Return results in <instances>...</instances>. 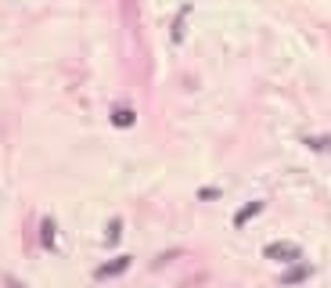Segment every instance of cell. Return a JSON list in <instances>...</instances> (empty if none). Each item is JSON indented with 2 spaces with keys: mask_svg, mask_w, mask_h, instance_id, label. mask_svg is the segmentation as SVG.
Returning <instances> with one entry per match:
<instances>
[{
  "mask_svg": "<svg viewBox=\"0 0 331 288\" xmlns=\"http://www.w3.org/2000/svg\"><path fill=\"white\" fill-rule=\"evenodd\" d=\"M266 256H270V259H295L299 249L288 245V241H281V245H270V249H266Z\"/></svg>",
  "mask_w": 331,
  "mask_h": 288,
  "instance_id": "obj_1",
  "label": "cell"
},
{
  "mask_svg": "<svg viewBox=\"0 0 331 288\" xmlns=\"http://www.w3.org/2000/svg\"><path fill=\"white\" fill-rule=\"evenodd\" d=\"M126 267H130V259H126V256H119L115 263L101 267V270H97V277H112V274H119V270H126Z\"/></svg>",
  "mask_w": 331,
  "mask_h": 288,
  "instance_id": "obj_2",
  "label": "cell"
},
{
  "mask_svg": "<svg viewBox=\"0 0 331 288\" xmlns=\"http://www.w3.org/2000/svg\"><path fill=\"white\" fill-rule=\"evenodd\" d=\"M259 209H263V202H252V206H248L245 212H238V227H241L245 220H252V216H256V212H259Z\"/></svg>",
  "mask_w": 331,
  "mask_h": 288,
  "instance_id": "obj_3",
  "label": "cell"
},
{
  "mask_svg": "<svg viewBox=\"0 0 331 288\" xmlns=\"http://www.w3.org/2000/svg\"><path fill=\"white\" fill-rule=\"evenodd\" d=\"M115 123L119 126H130L133 123V112H130V108H119V112H115Z\"/></svg>",
  "mask_w": 331,
  "mask_h": 288,
  "instance_id": "obj_4",
  "label": "cell"
}]
</instances>
